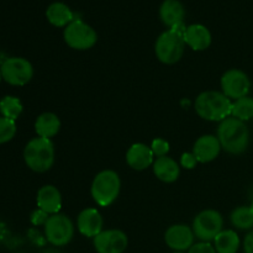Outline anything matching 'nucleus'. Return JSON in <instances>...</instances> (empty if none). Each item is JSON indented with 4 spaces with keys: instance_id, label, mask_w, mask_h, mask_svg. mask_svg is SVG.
I'll use <instances>...</instances> for the list:
<instances>
[{
    "instance_id": "f257e3e1",
    "label": "nucleus",
    "mask_w": 253,
    "mask_h": 253,
    "mask_svg": "<svg viewBox=\"0 0 253 253\" xmlns=\"http://www.w3.org/2000/svg\"><path fill=\"white\" fill-rule=\"evenodd\" d=\"M216 137L222 150L231 155H241L249 148L250 130L244 121L229 116L220 123Z\"/></svg>"
},
{
    "instance_id": "f03ea898",
    "label": "nucleus",
    "mask_w": 253,
    "mask_h": 253,
    "mask_svg": "<svg viewBox=\"0 0 253 253\" xmlns=\"http://www.w3.org/2000/svg\"><path fill=\"white\" fill-rule=\"evenodd\" d=\"M187 26L183 24L168 29L158 36L155 44V52L158 61L163 64H174L182 59L185 49L184 34Z\"/></svg>"
},
{
    "instance_id": "7ed1b4c3",
    "label": "nucleus",
    "mask_w": 253,
    "mask_h": 253,
    "mask_svg": "<svg viewBox=\"0 0 253 253\" xmlns=\"http://www.w3.org/2000/svg\"><path fill=\"white\" fill-rule=\"evenodd\" d=\"M194 109L203 120L221 123L231 116L232 101L222 91L207 90L197 96Z\"/></svg>"
},
{
    "instance_id": "20e7f679",
    "label": "nucleus",
    "mask_w": 253,
    "mask_h": 253,
    "mask_svg": "<svg viewBox=\"0 0 253 253\" xmlns=\"http://www.w3.org/2000/svg\"><path fill=\"white\" fill-rule=\"evenodd\" d=\"M24 160L27 167L37 173H44L54 163V145L52 140L34 137L27 142L24 150Z\"/></svg>"
},
{
    "instance_id": "39448f33",
    "label": "nucleus",
    "mask_w": 253,
    "mask_h": 253,
    "mask_svg": "<svg viewBox=\"0 0 253 253\" xmlns=\"http://www.w3.org/2000/svg\"><path fill=\"white\" fill-rule=\"evenodd\" d=\"M121 190V179L115 170L105 169L94 177L90 194L99 207H109L118 199Z\"/></svg>"
},
{
    "instance_id": "423d86ee",
    "label": "nucleus",
    "mask_w": 253,
    "mask_h": 253,
    "mask_svg": "<svg viewBox=\"0 0 253 253\" xmlns=\"http://www.w3.org/2000/svg\"><path fill=\"white\" fill-rule=\"evenodd\" d=\"M63 39L71 48L85 51L96 43L98 34L90 25L85 24L83 20L76 19L68 26L64 27Z\"/></svg>"
},
{
    "instance_id": "0eeeda50",
    "label": "nucleus",
    "mask_w": 253,
    "mask_h": 253,
    "mask_svg": "<svg viewBox=\"0 0 253 253\" xmlns=\"http://www.w3.org/2000/svg\"><path fill=\"white\" fill-rule=\"evenodd\" d=\"M43 227L47 241L53 246H66L74 236L73 222L67 215L61 214V212L49 215Z\"/></svg>"
},
{
    "instance_id": "6e6552de",
    "label": "nucleus",
    "mask_w": 253,
    "mask_h": 253,
    "mask_svg": "<svg viewBox=\"0 0 253 253\" xmlns=\"http://www.w3.org/2000/svg\"><path fill=\"white\" fill-rule=\"evenodd\" d=\"M222 227H224V217L214 209H208L199 212L192 225L195 237L204 242L214 241L215 237L224 230Z\"/></svg>"
},
{
    "instance_id": "1a4fd4ad",
    "label": "nucleus",
    "mask_w": 253,
    "mask_h": 253,
    "mask_svg": "<svg viewBox=\"0 0 253 253\" xmlns=\"http://www.w3.org/2000/svg\"><path fill=\"white\" fill-rule=\"evenodd\" d=\"M2 81L10 85L22 86L29 83L34 77V67L31 62L22 57H10L0 66Z\"/></svg>"
},
{
    "instance_id": "9d476101",
    "label": "nucleus",
    "mask_w": 253,
    "mask_h": 253,
    "mask_svg": "<svg viewBox=\"0 0 253 253\" xmlns=\"http://www.w3.org/2000/svg\"><path fill=\"white\" fill-rule=\"evenodd\" d=\"M221 91L229 99L237 100L249 95L251 90V81L244 71L237 68L229 69L225 72L220 81Z\"/></svg>"
},
{
    "instance_id": "9b49d317",
    "label": "nucleus",
    "mask_w": 253,
    "mask_h": 253,
    "mask_svg": "<svg viewBox=\"0 0 253 253\" xmlns=\"http://www.w3.org/2000/svg\"><path fill=\"white\" fill-rule=\"evenodd\" d=\"M94 249L98 253H124L127 249V235L121 230H103L93 239Z\"/></svg>"
},
{
    "instance_id": "f8f14e48",
    "label": "nucleus",
    "mask_w": 253,
    "mask_h": 253,
    "mask_svg": "<svg viewBox=\"0 0 253 253\" xmlns=\"http://www.w3.org/2000/svg\"><path fill=\"white\" fill-rule=\"evenodd\" d=\"M195 235L192 227L184 224L172 225L165 234V241L173 251H187L194 245Z\"/></svg>"
},
{
    "instance_id": "ddd939ff",
    "label": "nucleus",
    "mask_w": 253,
    "mask_h": 253,
    "mask_svg": "<svg viewBox=\"0 0 253 253\" xmlns=\"http://www.w3.org/2000/svg\"><path fill=\"white\" fill-rule=\"evenodd\" d=\"M77 226L79 232L85 237L94 239L103 231L104 220L98 209L94 208H86L82 210L77 219Z\"/></svg>"
},
{
    "instance_id": "4468645a",
    "label": "nucleus",
    "mask_w": 253,
    "mask_h": 253,
    "mask_svg": "<svg viewBox=\"0 0 253 253\" xmlns=\"http://www.w3.org/2000/svg\"><path fill=\"white\" fill-rule=\"evenodd\" d=\"M126 162L132 169L145 170L153 165L155 155L150 146L141 142L133 143L126 153Z\"/></svg>"
},
{
    "instance_id": "2eb2a0df",
    "label": "nucleus",
    "mask_w": 253,
    "mask_h": 253,
    "mask_svg": "<svg viewBox=\"0 0 253 253\" xmlns=\"http://www.w3.org/2000/svg\"><path fill=\"white\" fill-rule=\"evenodd\" d=\"M221 150V145L216 136L204 135L195 141L193 153L197 157L198 162L209 163L220 155Z\"/></svg>"
},
{
    "instance_id": "dca6fc26",
    "label": "nucleus",
    "mask_w": 253,
    "mask_h": 253,
    "mask_svg": "<svg viewBox=\"0 0 253 253\" xmlns=\"http://www.w3.org/2000/svg\"><path fill=\"white\" fill-rule=\"evenodd\" d=\"M37 207L48 215L58 214L62 208V194L54 185L47 184L39 189L36 197Z\"/></svg>"
},
{
    "instance_id": "f3484780",
    "label": "nucleus",
    "mask_w": 253,
    "mask_h": 253,
    "mask_svg": "<svg viewBox=\"0 0 253 253\" xmlns=\"http://www.w3.org/2000/svg\"><path fill=\"white\" fill-rule=\"evenodd\" d=\"M184 41L193 51H205L211 44V34L204 25L193 24L187 26Z\"/></svg>"
},
{
    "instance_id": "a211bd4d",
    "label": "nucleus",
    "mask_w": 253,
    "mask_h": 253,
    "mask_svg": "<svg viewBox=\"0 0 253 253\" xmlns=\"http://www.w3.org/2000/svg\"><path fill=\"white\" fill-rule=\"evenodd\" d=\"M185 16V10L179 0H165L160 7L161 21L167 27L177 26L183 24Z\"/></svg>"
},
{
    "instance_id": "6ab92c4d",
    "label": "nucleus",
    "mask_w": 253,
    "mask_h": 253,
    "mask_svg": "<svg viewBox=\"0 0 253 253\" xmlns=\"http://www.w3.org/2000/svg\"><path fill=\"white\" fill-rule=\"evenodd\" d=\"M153 173L160 180L165 183H173L179 178L180 167L172 157H158L152 165Z\"/></svg>"
},
{
    "instance_id": "aec40b11",
    "label": "nucleus",
    "mask_w": 253,
    "mask_h": 253,
    "mask_svg": "<svg viewBox=\"0 0 253 253\" xmlns=\"http://www.w3.org/2000/svg\"><path fill=\"white\" fill-rule=\"evenodd\" d=\"M61 130V120L54 113H43L35 121V131L37 136L49 138L57 135Z\"/></svg>"
},
{
    "instance_id": "412c9836",
    "label": "nucleus",
    "mask_w": 253,
    "mask_h": 253,
    "mask_svg": "<svg viewBox=\"0 0 253 253\" xmlns=\"http://www.w3.org/2000/svg\"><path fill=\"white\" fill-rule=\"evenodd\" d=\"M46 17L51 25L56 27H66L74 19V14L63 2H52L46 10Z\"/></svg>"
},
{
    "instance_id": "4be33fe9",
    "label": "nucleus",
    "mask_w": 253,
    "mask_h": 253,
    "mask_svg": "<svg viewBox=\"0 0 253 253\" xmlns=\"http://www.w3.org/2000/svg\"><path fill=\"white\" fill-rule=\"evenodd\" d=\"M240 245V237L234 230H222L214 240V247L217 253H236Z\"/></svg>"
},
{
    "instance_id": "5701e85b",
    "label": "nucleus",
    "mask_w": 253,
    "mask_h": 253,
    "mask_svg": "<svg viewBox=\"0 0 253 253\" xmlns=\"http://www.w3.org/2000/svg\"><path fill=\"white\" fill-rule=\"evenodd\" d=\"M230 221L239 230L253 229V211L251 207H239L232 210Z\"/></svg>"
},
{
    "instance_id": "b1692460",
    "label": "nucleus",
    "mask_w": 253,
    "mask_h": 253,
    "mask_svg": "<svg viewBox=\"0 0 253 253\" xmlns=\"http://www.w3.org/2000/svg\"><path fill=\"white\" fill-rule=\"evenodd\" d=\"M22 110H24V106H22L21 100L16 96L6 95L0 100V114L4 118L15 121L21 115Z\"/></svg>"
},
{
    "instance_id": "393cba45",
    "label": "nucleus",
    "mask_w": 253,
    "mask_h": 253,
    "mask_svg": "<svg viewBox=\"0 0 253 253\" xmlns=\"http://www.w3.org/2000/svg\"><path fill=\"white\" fill-rule=\"evenodd\" d=\"M231 116L244 121V123L251 120L253 118V98L247 95L232 101Z\"/></svg>"
},
{
    "instance_id": "a878e982",
    "label": "nucleus",
    "mask_w": 253,
    "mask_h": 253,
    "mask_svg": "<svg viewBox=\"0 0 253 253\" xmlns=\"http://www.w3.org/2000/svg\"><path fill=\"white\" fill-rule=\"evenodd\" d=\"M16 135V124L10 119L0 116V145L11 141Z\"/></svg>"
},
{
    "instance_id": "bb28decb",
    "label": "nucleus",
    "mask_w": 253,
    "mask_h": 253,
    "mask_svg": "<svg viewBox=\"0 0 253 253\" xmlns=\"http://www.w3.org/2000/svg\"><path fill=\"white\" fill-rule=\"evenodd\" d=\"M151 150H152L155 157H165L169 152V143L163 138H155L151 143Z\"/></svg>"
},
{
    "instance_id": "cd10ccee",
    "label": "nucleus",
    "mask_w": 253,
    "mask_h": 253,
    "mask_svg": "<svg viewBox=\"0 0 253 253\" xmlns=\"http://www.w3.org/2000/svg\"><path fill=\"white\" fill-rule=\"evenodd\" d=\"M188 253H217L215 247L210 242L200 241L198 244H194L189 250Z\"/></svg>"
},
{
    "instance_id": "c85d7f7f",
    "label": "nucleus",
    "mask_w": 253,
    "mask_h": 253,
    "mask_svg": "<svg viewBox=\"0 0 253 253\" xmlns=\"http://www.w3.org/2000/svg\"><path fill=\"white\" fill-rule=\"evenodd\" d=\"M197 163L198 160L193 152H185L180 157V166L185 169H193L197 166Z\"/></svg>"
},
{
    "instance_id": "c756f323",
    "label": "nucleus",
    "mask_w": 253,
    "mask_h": 253,
    "mask_svg": "<svg viewBox=\"0 0 253 253\" xmlns=\"http://www.w3.org/2000/svg\"><path fill=\"white\" fill-rule=\"evenodd\" d=\"M48 217H49V215L47 214V212H44L43 210H41V209H37L36 211L32 212L31 222L34 225H44Z\"/></svg>"
},
{
    "instance_id": "7c9ffc66",
    "label": "nucleus",
    "mask_w": 253,
    "mask_h": 253,
    "mask_svg": "<svg viewBox=\"0 0 253 253\" xmlns=\"http://www.w3.org/2000/svg\"><path fill=\"white\" fill-rule=\"evenodd\" d=\"M244 250L246 253H253V231L246 235L244 240Z\"/></svg>"
},
{
    "instance_id": "2f4dec72",
    "label": "nucleus",
    "mask_w": 253,
    "mask_h": 253,
    "mask_svg": "<svg viewBox=\"0 0 253 253\" xmlns=\"http://www.w3.org/2000/svg\"><path fill=\"white\" fill-rule=\"evenodd\" d=\"M2 81V76H1V71H0V83H1Z\"/></svg>"
},
{
    "instance_id": "473e14b6",
    "label": "nucleus",
    "mask_w": 253,
    "mask_h": 253,
    "mask_svg": "<svg viewBox=\"0 0 253 253\" xmlns=\"http://www.w3.org/2000/svg\"><path fill=\"white\" fill-rule=\"evenodd\" d=\"M173 253H184V252H182V251H174Z\"/></svg>"
},
{
    "instance_id": "72a5a7b5",
    "label": "nucleus",
    "mask_w": 253,
    "mask_h": 253,
    "mask_svg": "<svg viewBox=\"0 0 253 253\" xmlns=\"http://www.w3.org/2000/svg\"><path fill=\"white\" fill-rule=\"evenodd\" d=\"M251 209H252V211H253V200H252V204H251Z\"/></svg>"
}]
</instances>
